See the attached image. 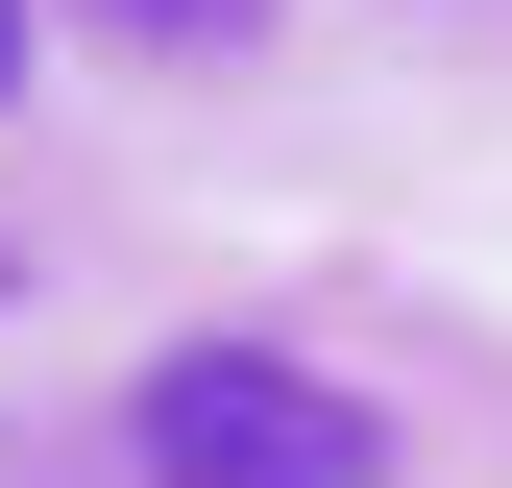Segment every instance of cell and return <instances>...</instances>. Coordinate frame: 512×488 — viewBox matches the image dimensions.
I'll list each match as a JSON object with an SVG mask.
<instances>
[{
	"mask_svg": "<svg viewBox=\"0 0 512 488\" xmlns=\"http://www.w3.org/2000/svg\"><path fill=\"white\" fill-rule=\"evenodd\" d=\"M122 440H147V488H391V415L293 342H171L122 391Z\"/></svg>",
	"mask_w": 512,
	"mask_h": 488,
	"instance_id": "cell-1",
	"label": "cell"
},
{
	"mask_svg": "<svg viewBox=\"0 0 512 488\" xmlns=\"http://www.w3.org/2000/svg\"><path fill=\"white\" fill-rule=\"evenodd\" d=\"M0 74H25V0H0Z\"/></svg>",
	"mask_w": 512,
	"mask_h": 488,
	"instance_id": "cell-2",
	"label": "cell"
}]
</instances>
